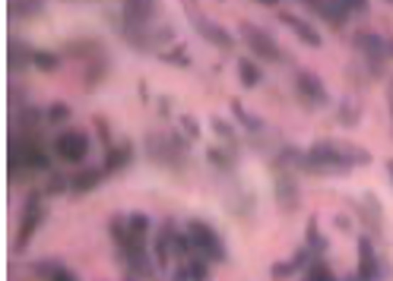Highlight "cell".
<instances>
[{
    "mask_svg": "<svg viewBox=\"0 0 393 281\" xmlns=\"http://www.w3.org/2000/svg\"><path fill=\"white\" fill-rule=\"evenodd\" d=\"M371 161V152L355 142H340V139H317L314 146L304 152L301 171L321 177H343L352 168H362Z\"/></svg>",
    "mask_w": 393,
    "mask_h": 281,
    "instance_id": "6da1fadb",
    "label": "cell"
},
{
    "mask_svg": "<svg viewBox=\"0 0 393 281\" xmlns=\"http://www.w3.org/2000/svg\"><path fill=\"white\" fill-rule=\"evenodd\" d=\"M143 152L159 168H181L187 161V142L178 133H159V130H153V133H146Z\"/></svg>",
    "mask_w": 393,
    "mask_h": 281,
    "instance_id": "7a4b0ae2",
    "label": "cell"
},
{
    "mask_svg": "<svg viewBox=\"0 0 393 281\" xmlns=\"http://www.w3.org/2000/svg\"><path fill=\"white\" fill-rule=\"evenodd\" d=\"M184 237H187V243H191V253L203 256L206 263H226V256H228L226 241H222V234L213 228V224L194 218V222L187 224V234Z\"/></svg>",
    "mask_w": 393,
    "mask_h": 281,
    "instance_id": "3957f363",
    "label": "cell"
},
{
    "mask_svg": "<svg viewBox=\"0 0 393 281\" xmlns=\"http://www.w3.org/2000/svg\"><path fill=\"white\" fill-rule=\"evenodd\" d=\"M352 45H355V51L365 57V70L371 73V79L387 76V51H384L381 35H375V32H368V29H358Z\"/></svg>",
    "mask_w": 393,
    "mask_h": 281,
    "instance_id": "277c9868",
    "label": "cell"
},
{
    "mask_svg": "<svg viewBox=\"0 0 393 281\" xmlns=\"http://www.w3.org/2000/svg\"><path fill=\"white\" fill-rule=\"evenodd\" d=\"M241 41L248 45V51L254 54L257 60H267V64H276V60H282V47L279 41L270 35L267 29H260V25L254 23H241Z\"/></svg>",
    "mask_w": 393,
    "mask_h": 281,
    "instance_id": "5b68a950",
    "label": "cell"
},
{
    "mask_svg": "<svg viewBox=\"0 0 393 281\" xmlns=\"http://www.w3.org/2000/svg\"><path fill=\"white\" fill-rule=\"evenodd\" d=\"M355 275H358V281H384L387 278V263L377 256L371 234L358 237V272Z\"/></svg>",
    "mask_w": 393,
    "mask_h": 281,
    "instance_id": "8992f818",
    "label": "cell"
},
{
    "mask_svg": "<svg viewBox=\"0 0 393 281\" xmlns=\"http://www.w3.org/2000/svg\"><path fill=\"white\" fill-rule=\"evenodd\" d=\"M295 95L301 98L304 108H323L330 101L327 86H323V79L317 76L314 70H298L295 73Z\"/></svg>",
    "mask_w": 393,
    "mask_h": 281,
    "instance_id": "52a82bcc",
    "label": "cell"
},
{
    "mask_svg": "<svg viewBox=\"0 0 393 281\" xmlns=\"http://www.w3.org/2000/svg\"><path fill=\"white\" fill-rule=\"evenodd\" d=\"M187 10H191V23H194V29H196V35H200L203 41H209L213 47H222V51H232L235 47V38H232V32L228 29H222L219 23H213L209 16H203L196 6L191 4H184Z\"/></svg>",
    "mask_w": 393,
    "mask_h": 281,
    "instance_id": "ba28073f",
    "label": "cell"
},
{
    "mask_svg": "<svg viewBox=\"0 0 393 281\" xmlns=\"http://www.w3.org/2000/svg\"><path fill=\"white\" fill-rule=\"evenodd\" d=\"M352 209H355V215L362 218V224L371 231V237H381L384 234V205L377 200L375 193H365L362 200L352 202Z\"/></svg>",
    "mask_w": 393,
    "mask_h": 281,
    "instance_id": "9c48e42d",
    "label": "cell"
},
{
    "mask_svg": "<svg viewBox=\"0 0 393 281\" xmlns=\"http://www.w3.org/2000/svg\"><path fill=\"white\" fill-rule=\"evenodd\" d=\"M276 205H279L282 215H292V212L301 205V196H298V183L295 174H289L286 168H276Z\"/></svg>",
    "mask_w": 393,
    "mask_h": 281,
    "instance_id": "30bf717a",
    "label": "cell"
},
{
    "mask_svg": "<svg viewBox=\"0 0 393 281\" xmlns=\"http://www.w3.org/2000/svg\"><path fill=\"white\" fill-rule=\"evenodd\" d=\"M159 0H124V29H146L155 23Z\"/></svg>",
    "mask_w": 393,
    "mask_h": 281,
    "instance_id": "8fae6325",
    "label": "cell"
},
{
    "mask_svg": "<svg viewBox=\"0 0 393 281\" xmlns=\"http://www.w3.org/2000/svg\"><path fill=\"white\" fill-rule=\"evenodd\" d=\"M279 19H282V25H286V29H292L295 35L301 38L308 47H321V45H323L321 32H317L314 25H311L304 16H295V13H286V10H282V13H279Z\"/></svg>",
    "mask_w": 393,
    "mask_h": 281,
    "instance_id": "7c38bea8",
    "label": "cell"
},
{
    "mask_svg": "<svg viewBox=\"0 0 393 281\" xmlns=\"http://www.w3.org/2000/svg\"><path fill=\"white\" fill-rule=\"evenodd\" d=\"M149 228H153V222H149L146 212H133V215L127 218V234H131V243L133 246H143Z\"/></svg>",
    "mask_w": 393,
    "mask_h": 281,
    "instance_id": "4fadbf2b",
    "label": "cell"
},
{
    "mask_svg": "<svg viewBox=\"0 0 393 281\" xmlns=\"http://www.w3.org/2000/svg\"><path fill=\"white\" fill-rule=\"evenodd\" d=\"M304 246H308V253L311 256H323L327 253V237H323V231H321V224H317V218H311L308 222V228H304Z\"/></svg>",
    "mask_w": 393,
    "mask_h": 281,
    "instance_id": "5bb4252c",
    "label": "cell"
},
{
    "mask_svg": "<svg viewBox=\"0 0 393 281\" xmlns=\"http://www.w3.org/2000/svg\"><path fill=\"white\" fill-rule=\"evenodd\" d=\"M60 152H64L70 161H79V159H86V152H89V142H86L83 133H70L60 139Z\"/></svg>",
    "mask_w": 393,
    "mask_h": 281,
    "instance_id": "9a60e30c",
    "label": "cell"
},
{
    "mask_svg": "<svg viewBox=\"0 0 393 281\" xmlns=\"http://www.w3.org/2000/svg\"><path fill=\"white\" fill-rule=\"evenodd\" d=\"M304 281H340V278L333 275V269H330L321 256H314L308 265H304Z\"/></svg>",
    "mask_w": 393,
    "mask_h": 281,
    "instance_id": "2e32d148",
    "label": "cell"
},
{
    "mask_svg": "<svg viewBox=\"0 0 393 281\" xmlns=\"http://www.w3.org/2000/svg\"><path fill=\"white\" fill-rule=\"evenodd\" d=\"M184 275L187 281H209V263L203 256H196V253H191L184 259Z\"/></svg>",
    "mask_w": 393,
    "mask_h": 281,
    "instance_id": "e0dca14e",
    "label": "cell"
},
{
    "mask_svg": "<svg viewBox=\"0 0 393 281\" xmlns=\"http://www.w3.org/2000/svg\"><path fill=\"white\" fill-rule=\"evenodd\" d=\"M238 79H241V86H245V88L260 86V79H263L260 64H257V60H241V64H238Z\"/></svg>",
    "mask_w": 393,
    "mask_h": 281,
    "instance_id": "ac0fdd59",
    "label": "cell"
},
{
    "mask_svg": "<svg viewBox=\"0 0 393 281\" xmlns=\"http://www.w3.org/2000/svg\"><path fill=\"white\" fill-rule=\"evenodd\" d=\"M358 117H362L358 101L355 98H343V105H340V123H343V127H355Z\"/></svg>",
    "mask_w": 393,
    "mask_h": 281,
    "instance_id": "d6986e66",
    "label": "cell"
},
{
    "mask_svg": "<svg viewBox=\"0 0 393 281\" xmlns=\"http://www.w3.org/2000/svg\"><path fill=\"white\" fill-rule=\"evenodd\" d=\"M206 161L213 164L216 171H232V168H235V155L226 152V149H209V152H206Z\"/></svg>",
    "mask_w": 393,
    "mask_h": 281,
    "instance_id": "ffe728a7",
    "label": "cell"
},
{
    "mask_svg": "<svg viewBox=\"0 0 393 281\" xmlns=\"http://www.w3.org/2000/svg\"><path fill=\"white\" fill-rule=\"evenodd\" d=\"M232 111H235V120H238L241 127H248L250 133H260V130H263V120H257L250 111H245V108H241V101H232Z\"/></svg>",
    "mask_w": 393,
    "mask_h": 281,
    "instance_id": "44dd1931",
    "label": "cell"
},
{
    "mask_svg": "<svg viewBox=\"0 0 393 281\" xmlns=\"http://www.w3.org/2000/svg\"><path fill=\"white\" fill-rule=\"evenodd\" d=\"M298 272V265H295V259H282V263H273V269H270V275H273L276 281H282V278H289V275H295Z\"/></svg>",
    "mask_w": 393,
    "mask_h": 281,
    "instance_id": "7402d4cb",
    "label": "cell"
},
{
    "mask_svg": "<svg viewBox=\"0 0 393 281\" xmlns=\"http://www.w3.org/2000/svg\"><path fill=\"white\" fill-rule=\"evenodd\" d=\"M131 155H133L131 146H121V155H111V159H108V171H121V164L131 161Z\"/></svg>",
    "mask_w": 393,
    "mask_h": 281,
    "instance_id": "603a6c76",
    "label": "cell"
},
{
    "mask_svg": "<svg viewBox=\"0 0 393 281\" xmlns=\"http://www.w3.org/2000/svg\"><path fill=\"white\" fill-rule=\"evenodd\" d=\"M213 130H216V133H219V136H222V139H226V142H235V130H232V127H228V123H226V120L213 117Z\"/></svg>",
    "mask_w": 393,
    "mask_h": 281,
    "instance_id": "cb8c5ba5",
    "label": "cell"
},
{
    "mask_svg": "<svg viewBox=\"0 0 393 281\" xmlns=\"http://www.w3.org/2000/svg\"><path fill=\"white\" fill-rule=\"evenodd\" d=\"M181 130H184L187 139H196V136H200V127H196V120H191V117H181Z\"/></svg>",
    "mask_w": 393,
    "mask_h": 281,
    "instance_id": "d4e9b609",
    "label": "cell"
},
{
    "mask_svg": "<svg viewBox=\"0 0 393 281\" xmlns=\"http://www.w3.org/2000/svg\"><path fill=\"white\" fill-rule=\"evenodd\" d=\"M162 57H165V60H178V64L181 67H187V57H184V47H175V51H165V54H162Z\"/></svg>",
    "mask_w": 393,
    "mask_h": 281,
    "instance_id": "484cf974",
    "label": "cell"
},
{
    "mask_svg": "<svg viewBox=\"0 0 393 281\" xmlns=\"http://www.w3.org/2000/svg\"><path fill=\"white\" fill-rule=\"evenodd\" d=\"M387 114H390V139H393V79H387Z\"/></svg>",
    "mask_w": 393,
    "mask_h": 281,
    "instance_id": "4316f807",
    "label": "cell"
},
{
    "mask_svg": "<svg viewBox=\"0 0 393 281\" xmlns=\"http://www.w3.org/2000/svg\"><path fill=\"white\" fill-rule=\"evenodd\" d=\"M384 51H387V60H390L393 57V35L384 38Z\"/></svg>",
    "mask_w": 393,
    "mask_h": 281,
    "instance_id": "83f0119b",
    "label": "cell"
},
{
    "mask_svg": "<svg viewBox=\"0 0 393 281\" xmlns=\"http://www.w3.org/2000/svg\"><path fill=\"white\" fill-rule=\"evenodd\" d=\"M254 4H260V6H279V0H254Z\"/></svg>",
    "mask_w": 393,
    "mask_h": 281,
    "instance_id": "f1b7e54d",
    "label": "cell"
},
{
    "mask_svg": "<svg viewBox=\"0 0 393 281\" xmlns=\"http://www.w3.org/2000/svg\"><path fill=\"white\" fill-rule=\"evenodd\" d=\"M387 177H390V187H393V159L387 161Z\"/></svg>",
    "mask_w": 393,
    "mask_h": 281,
    "instance_id": "f546056e",
    "label": "cell"
},
{
    "mask_svg": "<svg viewBox=\"0 0 393 281\" xmlns=\"http://www.w3.org/2000/svg\"><path fill=\"white\" fill-rule=\"evenodd\" d=\"M384 4H390V6H393V0H384Z\"/></svg>",
    "mask_w": 393,
    "mask_h": 281,
    "instance_id": "4dcf8cb0",
    "label": "cell"
}]
</instances>
